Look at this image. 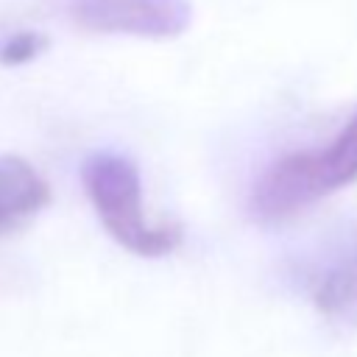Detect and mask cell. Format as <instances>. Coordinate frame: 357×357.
I'll return each mask as SVG.
<instances>
[{
    "label": "cell",
    "instance_id": "7a4b0ae2",
    "mask_svg": "<svg viewBox=\"0 0 357 357\" xmlns=\"http://www.w3.org/2000/svg\"><path fill=\"white\" fill-rule=\"evenodd\" d=\"M84 192L103 229L137 257H165L178 248L184 231L173 220L151 223L142 209V181L137 165L112 151L89 153L81 165Z\"/></svg>",
    "mask_w": 357,
    "mask_h": 357
},
{
    "label": "cell",
    "instance_id": "52a82bcc",
    "mask_svg": "<svg viewBox=\"0 0 357 357\" xmlns=\"http://www.w3.org/2000/svg\"><path fill=\"white\" fill-rule=\"evenodd\" d=\"M14 226H17V223H14V220L8 218V212L0 206V234H3V231H8V229H14Z\"/></svg>",
    "mask_w": 357,
    "mask_h": 357
},
{
    "label": "cell",
    "instance_id": "277c9868",
    "mask_svg": "<svg viewBox=\"0 0 357 357\" xmlns=\"http://www.w3.org/2000/svg\"><path fill=\"white\" fill-rule=\"evenodd\" d=\"M47 201V181L22 156H0V206L14 223L33 218Z\"/></svg>",
    "mask_w": 357,
    "mask_h": 357
},
{
    "label": "cell",
    "instance_id": "8992f818",
    "mask_svg": "<svg viewBox=\"0 0 357 357\" xmlns=\"http://www.w3.org/2000/svg\"><path fill=\"white\" fill-rule=\"evenodd\" d=\"M47 50V36L39 31H17L0 42V64L17 67L39 59Z\"/></svg>",
    "mask_w": 357,
    "mask_h": 357
},
{
    "label": "cell",
    "instance_id": "3957f363",
    "mask_svg": "<svg viewBox=\"0 0 357 357\" xmlns=\"http://www.w3.org/2000/svg\"><path fill=\"white\" fill-rule=\"evenodd\" d=\"M75 25L95 33L173 39L192 22L190 0H67Z\"/></svg>",
    "mask_w": 357,
    "mask_h": 357
},
{
    "label": "cell",
    "instance_id": "6da1fadb",
    "mask_svg": "<svg viewBox=\"0 0 357 357\" xmlns=\"http://www.w3.org/2000/svg\"><path fill=\"white\" fill-rule=\"evenodd\" d=\"M357 181V109L346 126L318 148L273 159L251 187L248 209L259 223H284L332 192Z\"/></svg>",
    "mask_w": 357,
    "mask_h": 357
},
{
    "label": "cell",
    "instance_id": "5b68a950",
    "mask_svg": "<svg viewBox=\"0 0 357 357\" xmlns=\"http://www.w3.org/2000/svg\"><path fill=\"white\" fill-rule=\"evenodd\" d=\"M315 307L357 329V254H351L349 259L337 262L315 287Z\"/></svg>",
    "mask_w": 357,
    "mask_h": 357
}]
</instances>
